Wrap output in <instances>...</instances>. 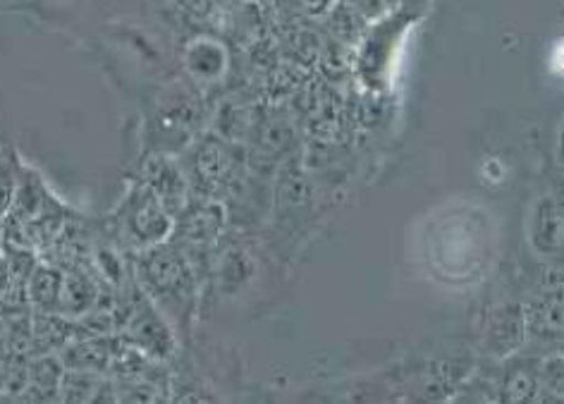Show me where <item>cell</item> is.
Here are the masks:
<instances>
[{"instance_id": "obj_1", "label": "cell", "mask_w": 564, "mask_h": 404, "mask_svg": "<svg viewBox=\"0 0 564 404\" xmlns=\"http://www.w3.org/2000/svg\"><path fill=\"white\" fill-rule=\"evenodd\" d=\"M132 275L171 326L173 318L185 328L192 324L199 304V275L180 244L167 240L132 254Z\"/></svg>"}, {"instance_id": "obj_2", "label": "cell", "mask_w": 564, "mask_h": 404, "mask_svg": "<svg viewBox=\"0 0 564 404\" xmlns=\"http://www.w3.org/2000/svg\"><path fill=\"white\" fill-rule=\"evenodd\" d=\"M104 230L132 256L141 249L171 240L173 216L147 185L130 179L122 201L110 214Z\"/></svg>"}, {"instance_id": "obj_3", "label": "cell", "mask_w": 564, "mask_h": 404, "mask_svg": "<svg viewBox=\"0 0 564 404\" xmlns=\"http://www.w3.org/2000/svg\"><path fill=\"white\" fill-rule=\"evenodd\" d=\"M182 171H185L192 194L218 197V192L228 189L237 177V156L228 142L218 137H204L192 144L187 165Z\"/></svg>"}, {"instance_id": "obj_4", "label": "cell", "mask_w": 564, "mask_h": 404, "mask_svg": "<svg viewBox=\"0 0 564 404\" xmlns=\"http://www.w3.org/2000/svg\"><path fill=\"white\" fill-rule=\"evenodd\" d=\"M225 226H228V214L216 197L189 194V199L173 216L171 240L182 247H210L218 242Z\"/></svg>"}, {"instance_id": "obj_5", "label": "cell", "mask_w": 564, "mask_h": 404, "mask_svg": "<svg viewBox=\"0 0 564 404\" xmlns=\"http://www.w3.org/2000/svg\"><path fill=\"white\" fill-rule=\"evenodd\" d=\"M134 179H139L141 185H147L153 194H156L167 211H171V216L180 211L182 204H185L192 194L182 165L159 149L147 151L144 156L139 159Z\"/></svg>"}, {"instance_id": "obj_6", "label": "cell", "mask_w": 564, "mask_h": 404, "mask_svg": "<svg viewBox=\"0 0 564 404\" xmlns=\"http://www.w3.org/2000/svg\"><path fill=\"white\" fill-rule=\"evenodd\" d=\"M63 271L65 275H63L58 314L77 320L94 309L98 299H101L106 285L98 281V275L91 271V266H84V263H77V266H65Z\"/></svg>"}, {"instance_id": "obj_7", "label": "cell", "mask_w": 564, "mask_h": 404, "mask_svg": "<svg viewBox=\"0 0 564 404\" xmlns=\"http://www.w3.org/2000/svg\"><path fill=\"white\" fill-rule=\"evenodd\" d=\"M527 342V318L524 306L507 304L500 306L488 318L486 330V350L492 357H510Z\"/></svg>"}, {"instance_id": "obj_8", "label": "cell", "mask_w": 564, "mask_h": 404, "mask_svg": "<svg viewBox=\"0 0 564 404\" xmlns=\"http://www.w3.org/2000/svg\"><path fill=\"white\" fill-rule=\"evenodd\" d=\"M63 266L48 259H39L26 277V302H30L32 312L41 314H58L61 292H63Z\"/></svg>"}, {"instance_id": "obj_9", "label": "cell", "mask_w": 564, "mask_h": 404, "mask_svg": "<svg viewBox=\"0 0 564 404\" xmlns=\"http://www.w3.org/2000/svg\"><path fill=\"white\" fill-rule=\"evenodd\" d=\"M63 361L58 354H36L30 359V369H26V387L22 400L32 402H55L61 393L63 381Z\"/></svg>"}, {"instance_id": "obj_10", "label": "cell", "mask_w": 564, "mask_h": 404, "mask_svg": "<svg viewBox=\"0 0 564 404\" xmlns=\"http://www.w3.org/2000/svg\"><path fill=\"white\" fill-rule=\"evenodd\" d=\"M531 244L539 254L557 256L562 249V208L555 197L539 201L531 218Z\"/></svg>"}, {"instance_id": "obj_11", "label": "cell", "mask_w": 564, "mask_h": 404, "mask_svg": "<svg viewBox=\"0 0 564 404\" xmlns=\"http://www.w3.org/2000/svg\"><path fill=\"white\" fill-rule=\"evenodd\" d=\"M527 336L535 340H560L562 336V299L560 292H543V295L524 306Z\"/></svg>"}, {"instance_id": "obj_12", "label": "cell", "mask_w": 564, "mask_h": 404, "mask_svg": "<svg viewBox=\"0 0 564 404\" xmlns=\"http://www.w3.org/2000/svg\"><path fill=\"white\" fill-rule=\"evenodd\" d=\"M500 397L507 402H541L539 359L517 361L507 369L500 383Z\"/></svg>"}, {"instance_id": "obj_13", "label": "cell", "mask_w": 564, "mask_h": 404, "mask_svg": "<svg viewBox=\"0 0 564 404\" xmlns=\"http://www.w3.org/2000/svg\"><path fill=\"white\" fill-rule=\"evenodd\" d=\"M18 189V161H12L6 151H0V220L10 211Z\"/></svg>"}, {"instance_id": "obj_14", "label": "cell", "mask_w": 564, "mask_h": 404, "mask_svg": "<svg viewBox=\"0 0 564 404\" xmlns=\"http://www.w3.org/2000/svg\"><path fill=\"white\" fill-rule=\"evenodd\" d=\"M343 3L351 10H357L364 20L378 18L380 12L386 10V0H343Z\"/></svg>"}, {"instance_id": "obj_15", "label": "cell", "mask_w": 564, "mask_h": 404, "mask_svg": "<svg viewBox=\"0 0 564 404\" xmlns=\"http://www.w3.org/2000/svg\"><path fill=\"white\" fill-rule=\"evenodd\" d=\"M429 0H394V6H404V10H423Z\"/></svg>"}]
</instances>
